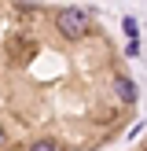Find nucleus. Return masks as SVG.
<instances>
[{"label":"nucleus","mask_w":147,"mask_h":151,"mask_svg":"<svg viewBox=\"0 0 147 151\" xmlns=\"http://www.w3.org/2000/svg\"><path fill=\"white\" fill-rule=\"evenodd\" d=\"M88 11L85 7H63V11L55 15V26H59V33L63 37H85L88 33Z\"/></svg>","instance_id":"nucleus-1"},{"label":"nucleus","mask_w":147,"mask_h":151,"mask_svg":"<svg viewBox=\"0 0 147 151\" xmlns=\"http://www.w3.org/2000/svg\"><path fill=\"white\" fill-rule=\"evenodd\" d=\"M114 92H118V100H121V103H136V85H132L125 74H118V78H114Z\"/></svg>","instance_id":"nucleus-2"},{"label":"nucleus","mask_w":147,"mask_h":151,"mask_svg":"<svg viewBox=\"0 0 147 151\" xmlns=\"http://www.w3.org/2000/svg\"><path fill=\"white\" fill-rule=\"evenodd\" d=\"M29 151H59L55 140H37V144H29Z\"/></svg>","instance_id":"nucleus-3"},{"label":"nucleus","mask_w":147,"mask_h":151,"mask_svg":"<svg viewBox=\"0 0 147 151\" xmlns=\"http://www.w3.org/2000/svg\"><path fill=\"white\" fill-rule=\"evenodd\" d=\"M121 26H125V33H129V37H132V41H136V29H140V26H136V19H132V15H129V19H125V22H121Z\"/></svg>","instance_id":"nucleus-4"},{"label":"nucleus","mask_w":147,"mask_h":151,"mask_svg":"<svg viewBox=\"0 0 147 151\" xmlns=\"http://www.w3.org/2000/svg\"><path fill=\"white\" fill-rule=\"evenodd\" d=\"M7 144V133H4V125H0V147H4Z\"/></svg>","instance_id":"nucleus-5"}]
</instances>
